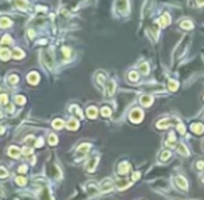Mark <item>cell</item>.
Listing matches in <instances>:
<instances>
[{
  "label": "cell",
  "mask_w": 204,
  "mask_h": 200,
  "mask_svg": "<svg viewBox=\"0 0 204 200\" xmlns=\"http://www.w3.org/2000/svg\"><path fill=\"white\" fill-rule=\"evenodd\" d=\"M143 116H144V113H143L141 109H133L132 112H130V120L134 122V123H139V122H141L143 120Z\"/></svg>",
  "instance_id": "obj_1"
},
{
  "label": "cell",
  "mask_w": 204,
  "mask_h": 200,
  "mask_svg": "<svg viewBox=\"0 0 204 200\" xmlns=\"http://www.w3.org/2000/svg\"><path fill=\"white\" fill-rule=\"evenodd\" d=\"M112 186H113V182L110 181L109 178H106V179H103L101 182V185H99V190H101V192H108V190L112 189Z\"/></svg>",
  "instance_id": "obj_2"
},
{
  "label": "cell",
  "mask_w": 204,
  "mask_h": 200,
  "mask_svg": "<svg viewBox=\"0 0 204 200\" xmlns=\"http://www.w3.org/2000/svg\"><path fill=\"white\" fill-rule=\"evenodd\" d=\"M42 60H43V63L46 64L48 67H52V66L55 64L53 57H52V55H50L49 52H43V53H42Z\"/></svg>",
  "instance_id": "obj_3"
},
{
  "label": "cell",
  "mask_w": 204,
  "mask_h": 200,
  "mask_svg": "<svg viewBox=\"0 0 204 200\" xmlns=\"http://www.w3.org/2000/svg\"><path fill=\"white\" fill-rule=\"evenodd\" d=\"M175 182H176V185L181 188V189H183V190H187V181L183 178V176H176L175 178Z\"/></svg>",
  "instance_id": "obj_4"
},
{
  "label": "cell",
  "mask_w": 204,
  "mask_h": 200,
  "mask_svg": "<svg viewBox=\"0 0 204 200\" xmlns=\"http://www.w3.org/2000/svg\"><path fill=\"white\" fill-rule=\"evenodd\" d=\"M190 129H192V132L193 133H196V134H201L204 132V125L203 123H193L192 126H190Z\"/></svg>",
  "instance_id": "obj_5"
},
{
  "label": "cell",
  "mask_w": 204,
  "mask_h": 200,
  "mask_svg": "<svg viewBox=\"0 0 204 200\" xmlns=\"http://www.w3.org/2000/svg\"><path fill=\"white\" fill-rule=\"evenodd\" d=\"M133 181H126V179H119L118 182H116V186H118V189H126V188H129L130 185H132Z\"/></svg>",
  "instance_id": "obj_6"
},
{
  "label": "cell",
  "mask_w": 204,
  "mask_h": 200,
  "mask_svg": "<svg viewBox=\"0 0 204 200\" xmlns=\"http://www.w3.org/2000/svg\"><path fill=\"white\" fill-rule=\"evenodd\" d=\"M20 154H21V150H20L18 147H16V146H11V147L8 148V155H11L13 158H17Z\"/></svg>",
  "instance_id": "obj_7"
},
{
  "label": "cell",
  "mask_w": 204,
  "mask_h": 200,
  "mask_svg": "<svg viewBox=\"0 0 204 200\" xmlns=\"http://www.w3.org/2000/svg\"><path fill=\"white\" fill-rule=\"evenodd\" d=\"M172 123H173L172 119H164V120H161V122H158L157 128L158 129H165V128H168V126H171Z\"/></svg>",
  "instance_id": "obj_8"
},
{
  "label": "cell",
  "mask_w": 204,
  "mask_h": 200,
  "mask_svg": "<svg viewBox=\"0 0 204 200\" xmlns=\"http://www.w3.org/2000/svg\"><path fill=\"white\" fill-rule=\"evenodd\" d=\"M113 92H115V81L109 80L106 83V94H108V95H112Z\"/></svg>",
  "instance_id": "obj_9"
},
{
  "label": "cell",
  "mask_w": 204,
  "mask_h": 200,
  "mask_svg": "<svg viewBox=\"0 0 204 200\" xmlns=\"http://www.w3.org/2000/svg\"><path fill=\"white\" fill-rule=\"evenodd\" d=\"M96 164H98V157H92L91 158V161L88 162V167H87V169L90 171V172H92L95 169V167H96Z\"/></svg>",
  "instance_id": "obj_10"
},
{
  "label": "cell",
  "mask_w": 204,
  "mask_h": 200,
  "mask_svg": "<svg viewBox=\"0 0 204 200\" xmlns=\"http://www.w3.org/2000/svg\"><path fill=\"white\" fill-rule=\"evenodd\" d=\"M11 57V52L7 49H0V59L1 60H7Z\"/></svg>",
  "instance_id": "obj_11"
},
{
  "label": "cell",
  "mask_w": 204,
  "mask_h": 200,
  "mask_svg": "<svg viewBox=\"0 0 204 200\" xmlns=\"http://www.w3.org/2000/svg\"><path fill=\"white\" fill-rule=\"evenodd\" d=\"M169 23H171V20H169V14H166V13H165L164 16L159 18V25H161V27H166Z\"/></svg>",
  "instance_id": "obj_12"
},
{
  "label": "cell",
  "mask_w": 204,
  "mask_h": 200,
  "mask_svg": "<svg viewBox=\"0 0 204 200\" xmlns=\"http://www.w3.org/2000/svg\"><path fill=\"white\" fill-rule=\"evenodd\" d=\"M96 115H98V109H96V108L91 106V108H88V109H87V116H88V118L94 119V118H96Z\"/></svg>",
  "instance_id": "obj_13"
},
{
  "label": "cell",
  "mask_w": 204,
  "mask_h": 200,
  "mask_svg": "<svg viewBox=\"0 0 204 200\" xmlns=\"http://www.w3.org/2000/svg\"><path fill=\"white\" fill-rule=\"evenodd\" d=\"M129 168H130V165H129L127 162H123V164H120V165H119L118 172H119V174H120V175H125L126 172L129 171Z\"/></svg>",
  "instance_id": "obj_14"
},
{
  "label": "cell",
  "mask_w": 204,
  "mask_h": 200,
  "mask_svg": "<svg viewBox=\"0 0 204 200\" xmlns=\"http://www.w3.org/2000/svg\"><path fill=\"white\" fill-rule=\"evenodd\" d=\"M116 8H118L119 11H125L126 8H127V0H118Z\"/></svg>",
  "instance_id": "obj_15"
},
{
  "label": "cell",
  "mask_w": 204,
  "mask_h": 200,
  "mask_svg": "<svg viewBox=\"0 0 204 200\" xmlns=\"http://www.w3.org/2000/svg\"><path fill=\"white\" fill-rule=\"evenodd\" d=\"M66 126H67L69 130H76V129L79 128V122H77L76 119H70V120H69V123H67Z\"/></svg>",
  "instance_id": "obj_16"
},
{
  "label": "cell",
  "mask_w": 204,
  "mask_h": 200,
  "mask_svg": "<svg viewBox=\"0 0 204 200\" xmlns=\"http://www.w3.org/2000/svg\"><path fill=\"white\" fill-rule=\"evenodd\" d=\"M140 102H141L144 106H150V105L152 104V98H151V97H148V95H144V97H141Z\"/></svg>",
  "instance_id": "obj_17"
},
{
  "label": "cell",
  "mask_w": 204,
  "mask_h": 200,
  "mask_svg": "<svg viewBox=\"0 0 204 200\" xmlns=\"http://www.w3.org/2000/svg\"><path fill=\"white\" fill-rule=\"evenodd\" d=\"M38 80H39V77H38L37 73H30V74H28V81H30L31 84H37Z\"/></svg>",
  "instance_id": "obj_18"
},
{
  "label": "cell",
  "mask_w": 204,
  "mask_h": 200,
  "mask_svg": "<svg viewBox=\"0 0 204 200\" xmlns=\"http://www.w3.org/2000/svg\"><path fill=\"white\" fill-rule=\"evenodd\" d=\"M181 27L183 28V30H192V28H193V23L189 21V20H185V21H182L181 23Z\"/></svg>",
  "instance_id": "obj_19"
},
{
  "label": "cell",
  "mask_w": 204,
  "mask_h": 200,
  "mask_svg": "<svg viewBox=\"0 0 204 200\" xmlns=\"http://www.w3.org/2000/svg\"><path fill=\"white\" fill-rule=\"evenodd\" d=\"M11 56L14 57V59H21V57H24V52L23 50H21V49H14V50H13V55H11Z\"/></svg>",
  "instance_id": "obj_20"
},
{
  "label": "cell",
  "mask_w": 204,
  "mask_h": 200,
  "mask_svg": "<svg viewBox=\"0 0 204 200\" xmlns=\"http://www.w3.org/2000/svg\"><path fill=\"white\" fill-rule=\"evenodd\" d=\"M178 151L181 152L182 155H189V150L185 144H179V146H178Z\"/></svg>",
  "instance_id": "obj_21"
},
{
  "label": "cell",
  "mask_w": 204,
  "mask_h": 200,
  "mask_svg": "<svg viewBox=\"0 0 204 200\" xmlns=\"http://www.w3.org/2000/svg\"><path fill=\"white\" fill-rule=\"evenodd\" d=\"M168 87H169L171 91H176V90H178V83L175 80H169L168 81Z\"/></svg>",
  "instance_id": "obj_22"
},
{
  "label": "cell",
  "mask_w": 204,
  "mask_h": 200,
  "mask_svg": "<svg viewBox=\"0 0 204 200\" xmlns=\"http://www.w3.org/2000/svg\"><path fill=\"white\" fill-rule=\"evenodd\" d=\"M63 126H64V122H63L62 119H56L55 122H53V128L55 129H62Z\"/></svg>",
  "instance_id": "obj_23"
},
{
  "label": "cell",
  "mask_w": 204,
  "mask_h": 200,
  "mask_svg": "<svg viewBox=\"0 0 204 200\" xmlns=\"http://www.w3.org/2000/svg\"><path fill=\"white\" fill-rule=\"evenodd\" d=\"M90 150V144H83V146H80L79 148H77V151L80 152V154H83V152H85Z\"/></svg>",
  "instance_id": "obj_24"
},
{
  "label": "cell",
  "mask_w": 204,
  "mask_h": 200,
  "mask_svg": "<svg viewBox=\"0 0 204 200\" xmlns=\"http://www.w3.org/2000/svg\"><path fill=\"white\" fill-rule=\"evenodd\" d=\"M11 21L8 18H0V27H10Z\"/></svg>",
  "instance_id": "obj_25"
},
{
  "label": "cell",
  "mask_w": 204,
  "mask_h": 200,
  "mask_svg": "<svg viewBox=\"0 0 204 200\" xmlns=\"http://www.w3.org/2000/svg\"><path fill=\"white\" fill-rule=\"evenodd\" d=\"M16 4L18 6V7H21V8H27V7H28V3H27L25 0H16Z\"/></svg>",
  "instance_id": "obj_26"
},
{
  "label": "cell",
  "mask_w": 204,
  "mask_h": 200,
  "mask_svg": "<svg viewBox=\"0 0 204 200\" xmlns=\"http://www.w3.org/2000/svg\"><path fill=\"white\" fill-rule=\"evenodd\" d=\"M56 143H57V137H56L53 133L49 134V144H50V146H55Z\"/></svg>",
  "instance_id": "obj_27"
},
{
  "label": "cell",
  "mask_w": 204,
  "mask_h": 200,
  "mask_svg": "<svg viewBox=\"0 0 204 200\" xmlns=\"http://www.w3.org/2000/svg\"><path fill=\"white\" fill-rule=\"evenodd\" d=\"M129 76H130L129 79H130L132 81H137V80H139V74H137V72H130V73H129Z\"/></svg>",
  "instance_id": "obj_28"
},
{
  "label": "cell",
  "mask_w": 204,
  "mask_h": 200,
  "mask_svg": "<svg viewBox=\"0 0 204 200\" xmlns=\"http://www.w3.org/2000/svg\"><path fill=\"white\" fill-rule=\"evenodd\" d=\"M140 72H141L143 74H147V73H148V64L143 63L141 66H140Z\"/></svg>",
  "instance_id": "obj_29"
},
{
  "label": "cell",
  "mask_w": 204,
  "mask_h": 200,
  "mask_svg": "<svg viewBox=\"0 0 204 200\" xmlns=\"http://www.w3.org/2000/svg\"><path fill=\"white\" fill-rule=\"evenodd\" d=\"M17 183L20 185V186H24V185L27 183V179H25L24 176H18V178H17Z\"/></svg>",
  "instance_id": "obj_30"
},
{
  "label": "cell",
  "mask_w": 204,
  "mask_h": 200,
  "mask_svg": "<svg viewBox=\"0 0 204 200\" xmlns=\"http://www.w3.org/2000/svg\"><path fill=\"white\" fill-rule=\"evenodd\" d=\"M8 176V172L6 168H3V167H0V178H7Z\"/></svg>",
  "instance_id": "obj_31"
},
{
  "label": "cell",
  "mask_w": 204,
  "mask_h": 200,
  "mask_svg": "<svg viewBox=\"0 0 204 200\" xmlns=\"http://www.w3.org/2000/svg\"><path fill=\"white\" fill-rule=\"evenodd\" d=\"M8 102V97L6 94H1L0 95V104H7Z\"/></svg>",
  "instance_id": "obj_32"
},
{
  "label": "cell",
  "mask_w": 204,
  "mask_h": 200,
  "mask_svg": "<svg viewBox=\"0 0 204 200\" xmlns=\"http://www.w3.org/2000/svg\"><path fill=\"white\" fill-rule=\"evenodd\" d=\"M16 102L18 105H24V104H25V99H24V97L18 95V97H16Z\"/></svg>",
  "instance_id": "obj_33"
},
{
  "label": "cell",
  "mask_w": 204,
  "mask_h": 200,
  "mask_svg": "<svg viewBox=\"0 0 204 200\" xmlns=\"http://www.w3.org/2000/svg\"><path fill=\"white\" fill-rule=\"evenodd\" d=\"M101 113H102V115H103V116H109V115H110V109H109V108H106V106H105V108H102Z\"/></svg>",
  "instance_id": "obj_34"
},
{
  "label": "cell",
  "mask_w": 204,
  "mask_h": 200,
  "mask_svg": "<svg viewBox=\"0 0 204 200\" xmlns=\"http://www.w3.org/2000/svg\"><path fill=\"white\" fill-rule=\"evenodd\" d=\"M169 157H171V152H169V151H164V152H162V155H161V160L165 161V160H168Z\"/></svg>",
  "instance_id": "obj_35"
},
{
  "label": "cell",
  "mask_w": 204,
  "mask_h": 200,
  "mask_svg": "<svg viewBox=\"0 0 204 200\" xmlns=\"http://www.w3.org/2000/svg\"><path fill=\"white\" fill-rule=\"evenodd\" d=\"M178 130H179V133H181V134H185V130H186L185 125H182V123H178Z\"/></svg>",
  "instance_id": "obj_36"
},
{
  "label": "cell",
  "mask_w": 204,
  "mask_h": 200,
  "mask_svg": "<svg viewBox=\"0 0 204 200\" xmlns=\"http://www.w3.org/2000/svg\"><path fill=\"white\" fill-rule=\"evenodd\" d=\"M17 81H18V77H16V76H11V77L8 79V83H10V84H16Z\"/></svg>",
  "instance_id": "obj_37"
},
{
  "label": "cell",
  "mask_w": 204,
  "mask_h": 200,
  "mask_svg": "<svg viewBox=\"0 0 204 200\" xmlns=\"http://www.w3.org/2000/svg\"><path fill=\"white\" fill-rule=\"evenodd\" d=\"M21 152H24V155H30V154H31V148H30V147H25V148L21 150Z\"/></svg>",
  "instance_id": "obj_38"
},
{
  "label": "cell",
  "mask_w": 204,
  "mask_h": 200,
  "mask_svg": "<svg viewBox=\"0 0 204 200\" xmlns=\"http://www.w3.org/2000/svg\"><path fill=\"white\" fill-rule=\"evenodd\" d=\"M196 165H197V169H203L204 168V161H198Z\"/></svg>",
  "instance_id": "obj_39"
},
{
  "label": "cell",
  "mask_w": 204,
  "mask_h": 200,
  "mask_svg": "<svg viewBox=\"0 0 204 200\" xmlns=\"http://www.w3.org/2000/svg\"><path fill=\"white\" fill-rule=\"evenodd\" d=\"M140 178V172H134L133 174V178H132V181H137Z\"/></svg>",
  "instance_id": "obj_40"
},
{
  "label": "cell",
  "mask_w": 204,
  "mask_h": 200,
  "mask_svg": "<svg viewBox=\"0 0 204 200\" xmlns=\"http://www.w3.org/2000/svg\"><path fill=\"white\" fill-rule=\"evenodd\" d=\"M35 147H38V148H39V147H42V139H39V140H38V143L35 144Z\"/></svg>",
  "instance_id": "obj_41"
},
{
  "label": "cell",
  "mask_w": 204,
  "mask_h": 200,
  "mask_svg": "<svg viewBox=\"0 0 204 200\" xmlns=\"http://www.w3.org/2000/svg\"><path fill=\"white\" fill-rule=\"evenodd\" d=\"M196 1H197V6H200V7L204 6V0H196Z\"/></svg>",
  "instance_id": "obj_42"
},
{
  "label": "cell",
  "mask_w": 204,
  "mask_h": 200,
  "mask_svg": "<svg viewBox=\"0 0 204 200\" xmlns=\"http://www.w3.org/2000/svg\"><path fill=\"white\" fill-rule=\"evenodd\" d=\"M18 171H20V172H27V167H20V168H18Z\"/></svg>",
  "instance_id": "obj_43"
},
{
  "label": "cell",
  "mask_w": 204,
  "mask_h": 200,
  "mask_svg": "<svg viewBox=\"0 0 204 200\" xmlns=\"http://www.w3.org/2000/svg\"><path fill=\"white\" fill-rule=\"evenodd\" d=\"M4 133V128L3 126H0V134H3Z\"/></svg>",
  "instance_id": "obj_44"
},
{
  "label": "cell",
  "mask_w": 204,
  "mask_h": 200,
  "mask_svg": "<svg viewBox=\"0 0 204 200\" xmlns=\"http://www.w3.org/2000/svg\"><path fill=\"white\" fill-rule=\"evenodd\" d=\"M203 182H204V176H203Z\"/></svg>",
  "instance_id": "obj_45"
}]
</instances>
